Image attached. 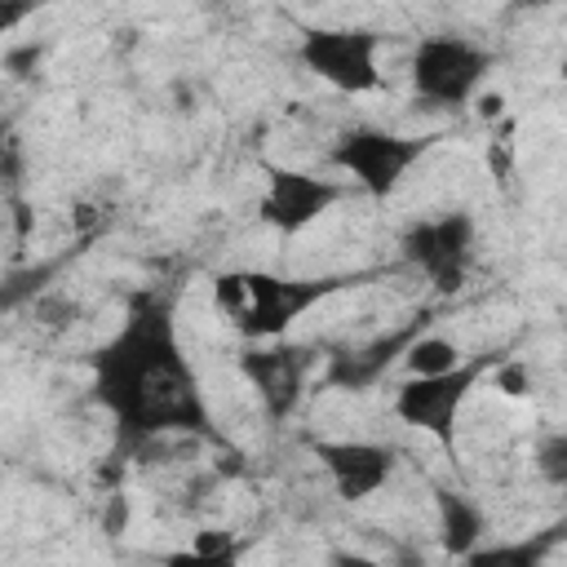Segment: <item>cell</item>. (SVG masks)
<instances>
[{"label":"cell","instance_id":"6da1fadb","mask_svg":"<svg viewBox=\"0 0 567 567\" xmlns=\"http://www.w3.org/2000/svg\"><path fill=\"white\" fill-rule=\"evenodd\" d=\"M93 399L111 412L120 447H142L168 430L213 434L173 310L155 297H137L120 332L93 354Z\"/></svg>","mask_w":567,"mask_h":567},{"label":"cell","instance_id":"7a4b0ae2","mask_svg":"<svg viewBox=\"0 0 567 567\" xmlns=\"http://www.w3.org/2000/svg\"><path fill=\"white\" fill-rule=\"evenodd\" d=\"M328 292H337V279H279L266 270H226L213 279V306L248 341L279 337Z\"/></svg>","mask_w":567,"mask_h":567},{"label":"cell","instance_id":"3957f363","mask_svg":"<svg viewBox=\"0 0 567 567\" xmlns=\"http://www.w3.org/2000/svg\"><path fill=\"white\" fill-rule=\"evenodd\" d=\"M492 71V53L461 35H430L412 53V89L443 111H461L478 97Z\"/></svg>","mask_w":567,"mask_h":567},{"label":"cell","instance_id":"277c9868","mask_svg":"<svg viewBox=\"0 0 567 567\" xmlns=\"http://www.w3.org/2000/svg\"><path fill=\"white\" fill-rule=\"evenodd\" d=\"M487 359H465L447 372H434V377H412L399 385L394 394V416L425 430L430 439H439L447 452L456 447V416L470 399V390L478 385Z\"/></svg>","mask_w":567,"mask_h":567},{"label":"cell","instance_id":"5b68a950","mask_svg":"<svg viewBox=\"0 0 567 567\" xmlns=\"http://www.w3.org/2000/svg\"><path fill=\"white\" fill-rule=\"evenodd\" d=\"M425 151H430V137H403V133H385V128H354V133L337 137L332 164L346 177H354L372 199H385Z\"/></svg>","mask_w":567,"mask_h":567},{"label":"cell","instance_id":"8992f818","mask_svg":"<svg viewBox=\"0 0 567 567\" xmlns=\"http://www.w3.org/2000/svg\"><path fill=\"white\" fill-rule=\"evenodd\" d=\"M399 248H403V261L416 266L439 292H452L461 288L470 257H474V217L470 213L421 217L403 230Z\"/></svg>","mask_w":567,"mask_h":567},{"label":"cell","instance_id":"52a82bcc","mask_svg":"<svg viewBox=\"0 0 567 567\" xmlns=\"http://www.w3.org/2000/svg\"><path fill=\"white\" fill-rule=\"evenodd\" d=\"M301 62L341 93H372L381 84L377 71V35L354 27L332 31H306L301 35Z\"/></svg>","mask_w":567,"mask_h":567},{"label":"cell","instance_id":"ba28073f","mask_svg":"<svg viewBox=\"0 0 567 567\" xmlns=\"http://www.w3.org/2000/svg\"><path fill=\"white\" fill-rule=\"evenodd\" d=\"M337 199H341V186L332 177H315L301 168H270V182L261 195V217L275 230L297 235L310 221H319Z\"/></svg>","mask_w":567,"mask_h":567},{"label":"cell","instance_id":"9c48e42d","mask_svg":"<svg viewBox=\"0 0 567 567\" xmlns=\"http://www.w3.org/2000/svg\"><path fill=\"white\" fill-rule=\"evenodd\" d=\"M319 465L328 470L332 487L341 501H363L372 492H381L394 474V452L385 443H368V439H315L310 443Z\"/></svg>","mask_w":567,"mask_h":567},{"label":"cell","instance_id":"30bf717a","mask_svg":"<svg viewBox=\"0 0 567 567\" xmlns=\"http://www.w3.org/2000/svg\"><path fill=\"white\" fill-rule=\"evenodd\" d=\"M239 372L252 381L266 416L284 421L301 390H306V372H310V354L301 346H248L239 354Z\"/></svg>","mask_w":567,"mask_h":567},{"label":"cell","instance_id":"8fae6325","mask_svg":"<svg viewBox=\"0 0 567 567\" xmlns=\"http://www.w3.org/2000/svg\"><path fill=\"white\" fill-rule=\"evenodd\" d=\"M403 363H408L412 377H434V372H447V368H456V363H465V359H461V346H456L452 337L425 332V337H412V341H408Z\"/></svg>","mask_w":567,"mask_h":567},{"label":"cell","instance_id":"7c38bea8","mask_svg":"<svg viewBox=\"0 0 567 567\" xmlns=\"http://www.w3.org/2000/svg\"><path fill=\"white\" fill-rule=\"evenodd\" d=\"M439 509H443V540H447V549L470 554V545H474V540H478V532H483L478 509H474L465 496H452V492H443V496H439Z\"/></svg>","mask_w":567,"mask_h":567},{"label":"cell","instance_id":"4fadbf2b","mask_svg":"<svg viewBox=\"0 0 567 567\" xmlns=\"http://www.w3.org/2000/svg\"><path fill=\"white\" fill-rule=\"evenodd\" d=\"M536 474L554 487H567V434H545L536 443Z\"/></svg>","mask_w":567,"mask_h":567},{"label":"cell","instance_id":"5bb4252c","mask_svg":"<svg viewBox=\"0 0 567 567\" xmlns=\"http://www.w3.org/2000/svg\"><path fill=\"white\" fill-rule=\"evenodd\" d=\"M492 381H496V390H501V394H509V399H518V394H527V390H532L527 363H501V368L492 372Z\"/></svg>","mask_w":567,"mask_h":567},{"label":"cell","instance_id":"9a60e30c","mask_svg":"<svg viewBox=\"0 0 567 567\" xmlns=\"http://www.w3.org/2000/svg\"><path fill=\"white\" fill-rule=\"evenodd\" d=\"M501 106H505V97H501V93H483V97H478V115H483V120H496V115H501Z\"/></svg>","mask_w":567,"mask_h":567},{"label":"cell","instance_id":"2e32d148","mask_svg":"<svg viewBox=\"0 0 567 567\" xmlns=\"http://www.w3.org/2000/svg\"><path fill=\"white\" fill-rule=\"evenodd\" d=\"M563 75H567V62H563Z\"/></svg>","mask_w":567,"mask_h":567}]
</instances>
